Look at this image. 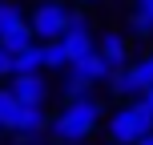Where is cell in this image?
Returning <instances> with one entry per match:
<instances>
[{
    "label": "cell",
    "instance_id": "cell-5",
    "mask_svg": "<svg viewBox=\"0 0 153 145\" xmlns=\"http://www.w3.org/2000/svg\"><path fill=\"white\" fill-rule=\"evenodd\" d=\"M8 89H12V97L20 105H45V97H48V85L40 73H16Z\"/></svg>",
    "mask_w": 153,
    "mask_h": 145
},
{
    "label": "cell",
    "instance_id": "cell-17",
    "mask_svg": "<svg viewBox=\"0 0 153 145\" xmlns=\"http://www.w3.org/2000/svg\"><path fill=\"white\" fill-rule=\"evenodd\" d=\"M65 73H69V69H65ZM89 89H93V85L89 81H81V77H65V101H76V97H89Z\"/></svg>",
    "mask_w": 153,
    "mask_h": 145
},
{
    "label": "cell",
    "instance_id": "cell-1",
    "mask_svg": "<svg viewBox=\"0 0 153 145\" xmlns=\"http://www.w3.org/2000/svg\"><path fill=\"white\" fill-rule=\"evenodd\" d=\"M97 125H101V101L97 97H76V101H65V109L48 121V133L56 141L81 145Z\"/></svg>",
    "mask_w": 153,
    "mask_h": 145
},
{
    "label": "cell",
    "instance_id": "cell-18",
    "mask_svg": "<svg viewBox=\"0 0 153 145\" xmlns=\"http://www.w3.org/2000/svg\"><path fill=\"white\" fill-rule=\"evenodd\" d=\"M4 77H12V53L0 45V81H4Z\"/></svg>",
    "mask_w": 153,
    "mask_h": 145
},
{
    "label": "cell",
    "instance_id": "cell-22",
    "mask_svg": "<svg viewBox=\"0 0 153 145\" xmlns=\"http://www.w3.org/2000/svg\"><path fill=\"white\" fill-rule=\"evenodd\" d=\"M81 4H97V0H81Z\"/></svg>",
    "mask_w": 153,
    "mask_h": 145
},
{
    "label": "cell",
    "instance_id": "cell-13",
    "mask_svg": "<svg viewBox=\"0 0 153 145\" xmlns=\"http://www.w3.org/2000/svg\"><path fill=\"white\" fill-rule=\"evenodd\" d=\"M45 69H69V53L61 40H45Z\"/></svg>",
    "mask_w": 153,
    "mask_h": 145
},
{
    "label": "cell",
    "instance_id": "cell-11",
    "mask_svg": "<svg viewBox=\"0 0 153 145\" xmlns=\"http://www.w3.org/2000/svg\"><path fill=\"white\" fill-rule=\"evenodd\" d=\"M20 24H28V20H24V12L12 4V0H0V40H4L12 28H20Z\"/></svg>",
    "mask_w": 153,
    "mask_h": 145
},
{
    "label": "cell",
    "instance_id": "cell-10",
    "mask_svg": "<svg viewBox=\"0 0 153 145\" xmlns=\"http://www.w3.org/2000/svg\"><path fill=\"white\" fill-rule=\"evenodd\" d=\"M40 69H45V45H32V48L12 57V77L16 73H40Z\"/></svg>",
    "mask_w": 153,
    "mask_h": 145
},
{
    "label": "cell",
    "instance_id": "cell-15",
    "mask_svg": "<svg viewBox=\"0 0 153 145\" xmlns=\"http://www.w3.org/2000/svg\"><path fill=\"white\" fill-rule=\"evenodd\" d=\"M16 109H20V101L12 97V89H0V129H12Z\"/></svg>",
    "mask_w": 153,
    "mask_h": 145
},
{
    "label": "cell",
    "instance_id": "cell-4",
    "mask_svg": "<svg viewBox=\"0 0 153 145\" xmlns=\"http://www.w3.org/2000/svg\"><path fill=\"white\" fill-rule=\"evenodd\" d=\"M61 45H65V53H69V65L81 61V57H89L93 48H97L93 28H89V16H85V12H73V16H69V32L61 36Z\"/></svg>",
    "mask_w": 153,
    "mask_h": 145
},
{
    "label": "cell",
    "instance_id": "cell-23",
    "mask_svg": "<svg viewBox=\"0 0 153 145\" xmlns=\"http://www.w3.org/2000/svg\"><path fill=\"white\" fill-rule=\"evenodd\" d=\"M53 145H69V141H53Z\"/></svg>",
    "mask_w": 153,
    "mask_h": 145
},
{
    "label": "cell",
    "instance_id": "cell-16",
    "mask_svg": "<svg viewBox=\"0 0 153 145\" xmlns=\"http://www.w3.org/2000/svg\"><path fill=\"white\" fill-rule=\"evenodd\" d=\"M133 77H137L141 93H145V89H153V53H149V57H141V61L133 65Z\"/></svg>",
    "mask_w": 153,
    "mask_h": 145
},
{
    "label": "cell",
    "instance_id": "cell-19",
    "mask_svg": "<svg viewBox=\"0 0 153 145\" xmlns=\"http://www.w3.org/2000/svg\"><path fill=\"white\" fill-rule=\"evenodd\" d=\"M141 105H145L149 113H153V89H145V93H141Z\"/></svg>",
    "mask_w": 153,
    "mask_h": 145
},
{
    "label": "cell",
    "instance_id": "cell-20",
    "mask_svg": "<svg viewBox=\"0 0 153 145\" xmlns=\"http://www.w3.org/2000/svg\"><path fill=\"white\" fill-rule=\"evenodd\" d=\"M137 8H149V12H153V0H137Z\"/></svg>",
    "mask_w": 153,
    "mask_h": 145
},
{
    "label": "cell",
    "instance_id": "cell-21",
    "mask_svg": "<svg viewBox=\"0 0 153 145\" xmlns=\"http://www.w3.org/2000/svg\"><path fill=\"white\" fill-rule=\"evenodd\" d=\"M137 145H153V133H149V137H141V141H137Z\"/></svg>",
    "mask_w": 153,
    "mask_h": 145
},
{
    "label": "cell",
    "instance_id": "cell-2",
    "mask_svg": "<svg viewBox=\"0 0 153 145\" xmlns=\"http://www.w3.org/2000/svg\"><path fill=\"white\" fill-rule=\"evenodd\" d=\"M149 133H153V113L141 101L121 105L109 117V137H113V145H137L141 137H149Z\"/></svg>",
    "mask_w": 153,
    "mask_h": 145
},
{
    "label": "cell",
    "instance_id": "cell-3",
    "mask_svg": "<svg viewBox=\"0 0 153 145\" xmlns=\"http://www.w3.org/2000/svg\"><path fill=\"white\" fill-rule=\"evenodd\" d=\"M69 16L73 12L61 0H40V4L32 8V16H28V28H32L36 40H61L65 32H69Z\"/></svg>",
    "mask_w": 153,
    "mask_h": 145
},
{
    "label": "cell",
    "instance_id": "cell-6",
    "mask_svg": "<svg viewBox=\"0 0 153 145\" xmlns=\"http://www.w3.org/2000/svg\"><path fill=\"white\" fill-rule=\"evenodd\" d=\"M48 121L53 117L45 113V105H20L12 117V133H24V137H40V133H48Z\"/></svg>",
    "mask_w": 153,
    "mask_h": 145
},
{
    "label": "cell",
    "instance_id": "cell-7",
    "mask_svg": "<svg viewBox=\"0 0 153 145\" xmlns=\"http://www.w3.org/2000/svg\"><path fill=\"white\" fill-rule=\"evenodd\" d=\"M69 73H73V77H81V81H89V85H101V81H109V73H113V69H109L105 57L93 48L89 57H81V61H73V65H69Z\"/></svg>",
    "mask_w": 153,
    "mask_h": 145
},
{
    "label": "cell",
    "instance_id": "cell-12",
    "mask_svg": "<svg viewBox=\"0 0 153 145\" xmlns=\"http://www.w3.org/2000/svg\"><path fill=\"white\" fill-rule=\"evenodd\" d=\"M0 45H4L8 53L16 57V53H24V48H32V45H36V36H32V28H28V24H20V28H12L4 40H0Z\"/></svg>",
    "mask_w": 153,
    "mask_h": 145
},
{
    "label": "cell",
    "instance_id": "cell-14",
    "mask_svg": "<svg viewBox=\"0 0 153 145\" xmlns=\"http://www.w3.org/2000/svg\"><path fill=\"white\" fill-rule=\"evenodd\" d=\"M129 28H133V36H153V12L149 8H133L129 12Z\"/></svg>",
    "mask_w": 153,
    "mask_h": 145
},
{
    "label": "cell",
    "instance_id": "cell-8",
    "mask_svg": "<svg viewBox=\"0 0 153 145\" xmlns=\"http://www.w3.org/2000/svg\"><path fill=\"white\" fill-rule=\"evenodd\" d=\"M97 53L105 57L109 69H125V65H129V40H125L121 32H105V36L97 40Z\"/></svg>",
    "mask_w": 153,
    "mask_h": 145
},
{
    "label": "cell",
    "instance_id": "cell-9",
    "mask_svg": "<svg viewBox=\"0 0 153 145\" xmlns=\"http://www.w3.org/2000/svg\"><path fill=\"white\" fill-rule=\"evenodd\" d=\"M105 85H109V93H113V97H141V85H137V77H133V65L113 69Z\"/></svg>",
    "mask_w": 153,
    "mask_h": 145
}]
</instances>
